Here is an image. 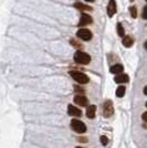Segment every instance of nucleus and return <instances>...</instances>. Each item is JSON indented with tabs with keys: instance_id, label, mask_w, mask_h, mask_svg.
Returning a JSON list of instances; mask_svg holds the SVG:
<instances>
[{
	"instance_id": "ddd939ff",
	"label": "nucleus",
	"mask_w": 147,
	"mask_h": 148,
	"mask_svg": "<svg viewBox=\"0 0 147 148\" xmlns=\"http://www.w3.org/2000/svg\"><path fill=\"white\" fill-rule=\"evenodd\" d=\"M123 70H124V68H123L122 64H115V65H113L112 68L110 69V72L113 74H121L123 72Z\"/></svg>"
},
{
	"instance_id": "f3484780",
	"label": "nucleus",
	"mask_w": 147,
	"mask_h": 148,
	"mask_svg": "<svg viewBox=\"0 0 147 148\" xmlns=\"http://www.w3.org/2000/svg\"><path fill=\"white\" fill-rule=\"evenodd\" d=\"M129 12H131V16L133 18H136L137 17V10H136V7H131L129 8Z\"/></svg>"
},
{
	"instance_id": "a211bd4d",
	"label": "nucleus",
	"mask_w": 147,
	"mask_h": 148,
	"mask_svg": "<svg viewBox=\"0 0 147 148\" xmlns=\"http://www.w3.org/2000/svg\"><path fill=\"white\" fill-rule=\"evenodd\" d=\"M101 143H102L104 146H106V145L109 144V138H107L106 136H102V137H101Z\"/></svg>"
},
{
	"instance_id": "393cba45",
	"label": "nucleus",
	"mask_w": 147,
	"mask_h": 148,
	"mask_svg": "<svg viewBox=\"0 0 147 148\" xmlns=\"http://www.w3.org/2000/svg\"><path fill=\"white\" fill-rule=\"evenodd\" d=\"M85 1H87V2H93V1H95V0H85Z\"/></svg>"
},
{
	"instance_id": "b1692460",
	"label": "nucleus",
	"mask_w": 147,
	"mask_h": 148,
	"mask_svg": "<svg viewBox=\"0 0 147 148\" xmlns=\"http://www.w3.org/2000/svg\"><path fill=\"white\" fill-rule=\"evenodd\" d=\"M80 138H81V139H80L81 142H87V140H86V139H84V138H83V137H80Z\"/></svg>"
},
{
	"instance_id": "423d86ee",
	"label": "nucleus",
	"mask_w": 147,
	"mask_h": 148,
	"mask_svg": "<svg viewBox=\"0 0 147 148\" xmlns=\"http://www.w3.org/2000/svg\"><path fill=\"white\" fill-rule=\"evenodd\" d=\"M93 21L92 17L87 13H82L80 18V22H79V27H86V25H91Z\"/></svg>"
},
{
	"instance_id": "0eeeda50",
	"label": "nucleus",
	"mask_w": 147,
	"mask_h": 148,
	"mask_svg": "<svg viewBox=\"0 0 147 148\" xmlns=\"http://www.w3.org/2000/svg\"><path fill=\"white\" fill-rule=\"evenodd\" d=\"M67 113H69V115L75 116V117L82 116V112H81L80 108H78L76 106H73V105H69L67 106Z\"/></svg>"
},
{
	"instance_id": "2eb2a0df",
	"label": "nucleus",
	"mask_w": 147,
	"mask_h": 148,
	"mask_svg": "<svg viewBox=\"0 0 147 148\" xmlns=\"http://www.w3.org/2000/svg\"><path fill=\"white\" fill-rule=\"evenodd\" d=\"M125 91H126L125 86H123V85L118 86L116 90V96L117 97H123V96L125 95Z\"/></svg>"
},
{
	"instance_id": "39448f33",
	"label": "nucleus",
	"mask_w": 147,
	"mask_h": 148,
	"mask_svg": "<svg viewBox=\"0 0 147 148\" xmlns=\"http://www.w3.org/2000/svg\"><path fill=\"white\" fill-rule=\"evenodd\" d=\"M113 113H114L113 103H112V101L107 99L104 103V105H103V116L106 118H109L113 115Z\"/></svg>"
},
{
	"instance_id": "6e6552de",
	"label": "nucleus",
	"mask_w": 147,
	"mask_h": 148,
	"mask_svg": "<svg viewBox=\"0 0 147 148\" xmlns=\"http://www.w3.org/2000/svg\"><path fill=\"white\" fill-rule=\"evenodd\" d=\"M116 2H115V0H110L109 1V6H107V14H109V17L112 18L115 13H116Z\"/></svg>"
},
{
	"instance_id": "4be33fe9",
	"label": "nucleus",
	"mask_w": 147,
	"mask_h": 148,
	"mask_svg": "<svg viewBox=\"0 0 147 148\" xmlns=\"http://www.w3.org/2000/svg\"><path fill=\"white\" fill-rule=\"evenodd\" d=\"M142 117H143V121H144V122H147V112H145V113L143 114Z\"/></svg>"
},
{
	"instance_id": "412c9836",
	"label": "nucleus",
	"mask_w": 147,
	"mask_h": 148,
	"mask_svg": "<svg viewBox=\"0 0 147 148\" xmlns=\"http://www.w3.org/2000/svg\"><path fill=\"white\" fill-rule=\"evenodd\" d=\"M143 19H146V6L143 8V14H142Z\"/></svg>"
},
{
	"instance_id": "5701e85b",
	"label": "nucleus",
	"mask_w": 147,
	"mask_h": 148,
	"mask_svg": "<svg viewBox=\"0 0 147 148\" xmlns=\"http://www.w3.org/2000/svg\"><path fill=\"white\" fill-rule=\"evenodd\" d=\"M144 94H145V95H147V87L146 86L144 87Z\"/></svg>"
},
{
	"instance_id": "dca6fc26",
	"label": "nucleus",
	"mask_w": 147,
	"mask_h": 148,
	"mask_svg": "<svg viewBox=\"0 0 147 148\" xmlns=\"http://www.w3.org/2000/svg\"><path fill=\"white\" fill-rule=\"evenodd\" d=\"M116 29H117V34L120 36V37H124V34H125V31H124V28H123V25L121 23H117L116 25Z\"/></svg>"
},
{
	"instance_id": "f8f14e48",
	"label": "nucleus",
	"mask_w": 147,
	"mask_h": 148,
	"mask_svg": "<svg viewBox=\"0 0 147 148\" xmlns=\"http://www.w3.org/2000/svg\"><path fill=\"white\" fill-rule=\"evenodd\" d=\"M95 113H96V106L95 105H90L86 110V116L89 118L95 117Z\"/></svg>"
},
{
	"instance_id": "20e7f679",
	"label": "nucleus",
	"mask_w": 147,
	"mask_h": 148,
	"mask_svg": "<svg viewBox=\"0 0 147 148\" xmlns=\"http://www.w3.org/2000/svg\"><path fill=\"white\" fill-rule=\"evenodd\" d=\"M76 37L80 38L83 41H90L92 39V32L86 28H81L76 32Z\"/></svg>"
},
{
	"instance_id": "9b49d317",
	"label": "nucleus",
	"mask_w": 147,
	"mask_h": 148,
	"mask_svg": "<svg viewBox=\"0 0 147 148\" xmlns=\"http://www.w3.org/2000/svg\"><path fill=\"white\" fill-rule=\"evenodd\" d=\"M74 7H75L76 9L81 10V11H91V10H92V7L87 6L85 3H82L80 1H76V2L74 3Z\"/></svg>"
},
{
	"instance_id": "f257e3e1",
	"label": "nucleus",
	"mask_w": 147,
	"mask_h": 148,
	"mask_svg": "<svg viewBox=\"0 0 147 148\" xmlns=\"http://www.w3.org/2000/svg\"><path fill=\"white\" fill-rule=\"evenodd\" d=\"M74 61L79 64H89L91 62V56L83 51H76L74 53Z\"/></svg>"
},
{
	"instance_id": "7ed1b4c3",
	"label": "nucleus",
	"mask_w": 147,
	"mask_h": 148,
	"mask_svg": "<svg viewBox=\"0 0 147 148\" xmlns=\"http://www.w3.org/2000/svg\"><path fill=\"white\" fill-rule=\"evenodd\" d=\"M71 127L74 132L79 133V134H83L86 132V126L83 122H81L79 119H72L71 121Z\"/></svg>"
},
{
	"instance_id": "bb28decb",
	"label": "nucleus",
	"mask_w": 147,
	"mask_h": 148,
	"mask_svg": "<svg viewBox=\"0 0 147 148\" xmlns=\"http://www.w3.org/2000/svg\"><path fill=\"white\" fill-rule=\"evenodd\" d=\"M129 1H134V0H129Z\"/></svg>"
},
{
	"instance_id": "9d476101",
	"label": "nucleus",
	"mask_w": 147,
	"mask_h": 148,
	"mask_svg": "<svg viewBox=\"0 0 147 148\" xmlns=\"http://www.w3.org/2000/svg\"><path fill=\"white\" fill-rule=\"evenodd\" d=\"M114 81L116 82V83H118V84H121V83H127L129 81V77L127 74H118V75H116L115 76V79H114Z\"/></svg>"
},
{
	"instance_id": "a878e982",
	"label": "nucleus",
	"mask_w": 147,
	"mask_h": 148,
	"mask_svg": "<svg viewBox=\"0 0 147 148\" xmlns=\"http://www.w3.org/2000/svg\"><path fill=\"white\" fill-rule=\"evenodd\" d=\"M76 148H83V147H76Z\"/></svg>"
},
{
	"instance_id": "6ab92c4d",
	"label": "nucleus",
	"mask_w": 147,
	"mask_h": 148,
	"mask_svg": "<svg viewBox=\"0 0 147 148\" xmlns=\"http://www.w3.org/2000/svg\"><path fill=\"white\" fill-rule=\"evenodd\" d=\"M74 90H75V92L80 93V94H83V93H84V90H83V88H81V87H79V86H74Z\"/></svg>"
},
{
	"instance_id": "4468645a",
	"label": "nucleus",
	"mask_w": 147,
	"mask_h": 148,
	"mask_svg": "<svg viewBox=\"0 0 147 148\" xmlns=\"http://www.w3.org/2000/svg\"><path fill=\"white\" fill-rule=\"evenodd\" d=\"M122 43H123V45H124V47L129 48V47H132V45H133V43H134V40H133V38H132V37L126 36V37H123Z\"/></svg>"
},
{
	"instance_id": "1a4fd4ad",
	"label": "nucleus",
	"mask_w": 147,
	"mask_h": 148,
	"mask_svg": "<svg viewBox=\"0 0 147 148\" xmlns=\"http://www.w3.org/2000/svg\"><path fill=\"white\" fill-rule=\"evenodd\" d=\"M74 102L78 105H80V106H86L87 103H89V101H87V99L84 95H75L74 96Z\"/></svg>"
},
{
	"instance_id": "aec40b11",
	"label": "nucleus",
	"mask_w": 147,
	"mask_h": 148,
	"mask_svg": "<svg viewBox=\"0 0 147 148\" xmlns=\"http://www.w3.org/2000/svg\"><path fill=\"white\" fill-rule=\"evenodd\" d=\"M71 43L73 44L74 47H79V48H81V47H82V45H81V44L79 43V42H78V41H74L73 39H72V40H71Z\"/></svg>"
},
{
	"instance_id": "f03ea898",
	"label": "nucleus",
	"mask_w": 147,
	"mask_h": 148,
	"mask_svg": "<svg viewBox=\"0 0 147 148\" xmlns=\"http://www.w3.org/2000/svg\"><path fill=\"white\" fill-rule=\"evenodd\" d=\"M70 75L72 76V79H73L75 82H78V83H80V84H86V83H89V76L84 74L83 72H80V71H71L70 72Z\"/></svg>"
}]
</instances>
